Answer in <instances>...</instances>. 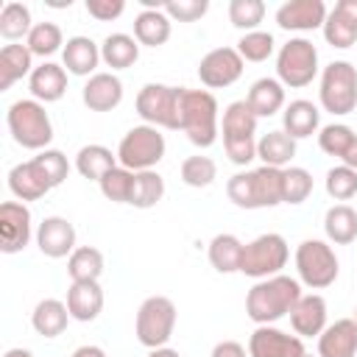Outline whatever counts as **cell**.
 Instances as JSON below:
<instances>
[{
	"label": "cell",
	"mask_w": 357,
	"mask_h": 357,
	"mask_svg": "<svg viewBox=\"0 0 357 357\" xmlns=\"http://www.w3.org/2000/svg\"><path fill=\"white\" fill-rule=\"evenodd\" d=\"M301 282L284 273H276L271 279H259L248 296H245V315L262 326V324H276L279 318L290 315V310L301 298Z\"/></svg>",
	"instance_id": "cell-1"
},
{
	"label": "cell",
	"mask_w": 357,
	"mask_h": 357,
	"mask_svg": "<svg viewBox=\"0 0 357 357\" xmlns=\"http://www.w3.org/2000/svg\"><path fill=\"white\" fill-rule=\"evenodd\" d=\"M226 195L240 209H268L282 204V170L259 165L240 170L226 181Z\"/></svg>",
	"instance_id": "cell-2"
},
{
	"label": "cell",
	"mask_w": 357,
	"mask_h": 357,
	"mask_svg": "<svg viewBox=\"0 0 357 357\" xmlns=\"http://www.w3.org/2000/svg\"><path fill=\"white\" fill-rule=\"evenodd\" d=\"M178 131H184L195 148L215 145V139L220 134V109L209 89H187L184 86L181 109H178Z\"/></svg>",
	"instance_id": "cell-3"
},
{
	"label": "cell",
	"mask_w": 357,
	"mask_h": 357,
	"mask_svg": "<svg viewBox=\"0 0 357 357\" xmlns=\"http://www.w3.org/2000/svg\"><path fill=\"white\" fill-rule=\"evenodd\" d=\"M257 123L259 117L251 112L245 100H231L223 109V117H220L223 148H226V156L240 167L257 159Z\"/></svg>",
	"instance_id": "cell-4"
},
{
	"label": "cell",
	"mask_w": 357,
	"mask_h": 357,
	"mask_svg": "<svg viewBox=\"0 0 357 357\" xmlns=\"http://www.w3.org/2000/svg\"><path fill=\"white\" fill-rule=\"evenodd\" d=\"M6 123H8V131H11L14 142L28 148V151H45L53 142L50 114L45 112V103H39L33 98L14 100L8 106Z\"/></svg>",
	"instance_id": "cell-5"
},
{
	"label": "cell",
	"mask_w": 357,
	"mask_h": 357,
	"mask_svg": "<svg viewBox=\"0 0 357 357\" xmlns=\"http://www.w3.org/2000/svg\"><path fill=\"white\" fill-rule=\"evenodd\" d=\"M318 100L324 112L343 117L357 109V67L346 59H335L321 70Z\"/></svg>",
	"instance_id": "cell-6"
},
{
	"label": "cell",
	"mask_w": 357,
	"mask_h": 357,
	"mask_svg": "<svg viewBox=\"0 0 357 357\" xmlns=\"http://www.w3.org/2000/svg\"><path fill=\"white\" fill-rule=\"evenodd\" d=\"M296 273H298V282L307 284L310 290H324L335 284L340 273V262L332 243L315 240V237L301 240L296 248Z\"/></svg>",
	"instance_id": "cell-7"
},
{
	"label": "cell",
	"mask_w": 357,
	"mask_h": 357,
	"mask_svg": "<svg viewBox=\"0 0 357 357\" xmlns=\"http://www.w3.org/2000/svg\"><path fill=\"white\" fill-rule=\"evenodd\" d=\"M165 151H167L165 134L156 126L142 123V126H134L123 134V139L117 145V162L134 173L153 170L165 159Z\"/></svg>",
	"instance_id": "cell-8"
},
{
	"label": "cell",
	"mask_w": 357,
	"mask_h": 357,
	"mask_svg": "<svg viewBox=\"0 0 357 357\" xmlns=\"http://www.w3.org/2000/svg\"><path fill=\"white\" fill-rule=\"evenodd\" d=\"M181 95H184V86H170V84L151 81V84H145V86L137 92V114H139L142 123H148V126L167 128V131H178Z\"/></svg>",
	"instance_id": "cell-9"
},
{
	"label": "cell",
	"mask_w": 357,
	"mask_h": 357,
	"mask_svg": "<svg viewBox=\"0 0 357 357\" xmlns=\"http://www.w3.org/2000/svg\"><path fill=\"white\" fill-rule=\"evenodd\" d=\"M176 304L167 296H148L134 321V335L145 349H162L173 337L176 329Z\"/></svg>",
	"instance_id": "cell-10"
},
{
	"label": "cell",
	"mask_w": 357,
	"mask_h": 357,
	"mask_svg": "<svg viewBox=\"0 0 357 357\" xmlns=\"http://www.w3.org/2000/svg\"><path fill=\"white\" fill-rule=\"evenodd\" d=\"M315 75H318V47L304 36L287 39L276 53V78L290 89H301L312 84Z\"/></svg>",
	"instance_id": "cell-11"
},
{
	"label": "cell",
	"mask_w": 357,
	"mask_h": 357,
	"mask_svg": "<svg viewBox=\"0 0 357 357\" xmlns=\"http://www.w3.org/2000/svg\"><path fill=\"white\" fill-rule=\"evenodd\" d=\"M290 259V248L287 240L276 231L259 234L251 243H245L243 248V262H240V273L251 276V279H271L276 273H282V268Z\"/></svg>",
	"instance_id": "cell-12"
},
{
	"label": "cell",
	"mask_w": 357,
	"mask_h": 357,
	"mask_svg": "<svg viewBox=\"0 0 357 357\" xmlns=\"http://www.w3.org/2000/svg\"><path fill=\"white\" fill-rule=\"evenodd\" d=\"M243 70L245 61L237 53V47H215L198 61V81L206 89H226L234 81H240Z\"/></svg>",
	"instance_id": "cell-13"
},
{
	"label": "cell",
	"mask_w": 357,
	"mask_h": 357,
	"mask_svg": "<svg viewBox=\"0 0 357 357\" xmlns=\"http://www.w3.org/2000/svg\"><path fill=\"white\" fill-rule=\"evenodd\" d=\"M33 223L31 209L22 201H3L0 204V251L17 254L31 243Z\"/></svg>",
	"instance_id": "cell-14"
},
{
	"label": "cell",
	"mask_w": 357,
	"mask_h": 357,
	"mask_svg": "<svg viewBox=\"0 0 357 357\" xmlns=\"http://www.w3.org/2000/svg\"><path fill=\"white\" fill-rule=\"evenodd\" d=\"M304 340L298 335H287L276 329L273 324H262L248 337V354L251 357H301Z\"/></svg>",
	"instance_id": "cell-15"
},
{
	"label": "cell",
	"mask_w": 357,
	"mask_h": 357,
	"mask_svg": "<svg viewBox=\"0 0 357 357\" xmlns=\"http://www.w3.org/2000/svg\"><path fill=\"white\" fill-rule=\"evenodd\" d=\"M8 190H11V195L17 198V201H39V198H45L50 190H53V184H50V178H47V173H45V167H42V162L33 156V159H28V162H20V165H14L11 170H8Z\"/></svg>",
	"instance_id": "cell-16"
},
{
	"label": "cell",
	"mask_w": 357,
	"mask_h": 357,
	"mask_svg": "<svg viewBox=\"0 0 357 357\" xmlns=\"http://www.w3.org/2000/svg\"><path fill=\"white\" fill-rule=\"evenodd\" d=\"M326 14L329 11H326L324 0H287L276 8V25L282 31L304 33V31L324 28Z\"/></svg>",
	"instance_id": "cell-17"
},
{
	"label": "cell",
	"mask_w": 357,
	"mask_h": 357,
	"mask_svg": "<svg viewBox=\"0 0 357 357\" xmlns=\"http://www.w3.org/2000/svg\"><path fill=\"white\" fill-rule=\"evenodd\" d=\"M36 245L50 259L70 257L78 248L75 245V226L61 215H47L36 229Z\"/></svg>",
	"instance_id": "cell-18"
},
{
	"label": "cell",
	"mask_w": 357,
	"mask_h": 357,
	"mask_svg": "<svg viewBox=\"0 0 357 357\" xmlns=\"http://www.w3.org/2000/svg\"><path fill=\"white\" fill-rule=\"evenodd\" d=\"M324 39L326 45L346 50L357 42V0H337L335 8L326 14L324 22Z\"/></svg>",
	"instance_id": "cell-19"
},
{
	"label": "cell",
	"mask_w": 357,
	"mask_h": 357,
	"mask_svg": "<svg viewBox=\"0 0 357 357\" xmlns=\"http://www.w3.org/2000/svg\"><path fill=\"white\" fill-rule=\"evenodd\" d=\"M290 326L301 340L318 337L326 329V298L321 293H304L290 310Z\"/></svg>",
	"instance_id": "cell-20"
},
{
	"label": "cell",
	"mask_w": 357,
	"mask_h": 357,
	"mask_svg": "<svg viewBox=\"0 0 357 357\" xmlns=\"http://www.w3.org/2000/svg\"><path fill=\"white\" fill-rule=\"evenodd\" d=\"M81 100L89 112H112L123 100V81L114 73H95L81 89Z\"/></svg>",
	"instance_id": "cell-21"
},
{
	"label": "cell",
	"mask_w": 357,
	"mask_h": 357,
	"mask_svg": "<svg viewBox=\"0 0 357 357\" xmlns=\"http://www.w3.org/2000/svg\"><path fill=\"white\" fill-rule=\"evenodd\" d=\"M61 64L70 75H81V78H92L98 73L100 64V45L92 42L89 36H70L64 42L61 50Z\"/></svg>",
	"instance_id": "cell-22"
},
{
	"label": "cell",
	"mask_w": 357,
	"mask_h": 357,
	"mask_svg": "<svg viewBox=\"0 0 357 357\" xmlns=\"http://www.w3.org/2000/svg\"><path fill=\"white\" fill-rule=\"evenodd\" d=\"M318 357H357V321L337 318L318 335Z\"/></svg>",
	"instance_id": "cell-23"
},
{
	"label": "cell",
	"mask_w": 357,
	"mask_h": 357,
	"mask_svg": "<svg viewBox=\"0 0 357 357\" xmlns=\"http://www.w3.org/2000/svg\"><path fill=\"white\" fill-rule=\"evenodd\" d=\"M28 89H31L33 100H39V103L61 100L64 92H67V70H64V64L42 61L39 67H33V73L28 75Z\"/></svg>",
	"instance_id": "cell-24"
},
{
	"label": "cell",
	"mask_w": 357,
	"mask_h": 357,
	"mask_svg": "<svg viewBox=\"0 0 357 357\" xmlns=\"http://www.w3.org/2000/svg\"><path fill=\"white\" fill-rule=\"evenodd\" d=\"M282 131L290 134L296 142L312 137L315 131H321V109L312 100H290L282 109Z\"/></svg>",
	"instance_id": "cell-25"
},
{
	"label": "cell",
	"mask_w": 357,
	"mask_h": 357,
	"mask_svg": "<svg viewBox=\"0 0 357 357\" xmlns=\"http://www.w3.org/2000/svg\"><path fill=\"white\" fill-rule=\"evenodd\" d=\"M67 310L73 321L89 324L103 310V290L98 282H73L67 290Z\"/></svg>",
	"instance_id": "cell-26"
},
{
	"label": "cell",
	"mask_w": 357,
	"mask_h": 357,
	"mask_svg": "<svg viewBox=\"0 0 357 357\" xmlns=\"http://www.w3.org/2000/svg\"><path fill=\"white\" fill-rule=\"evenodd\" d=\"M245 103L251 106V112L257 117H273L276 112H282L284 103V84L279 78H257L245 95Z\"/></svg>",
	"instance_id": "cell-27"
},
{
	"label": "cell",
	"mask_w": 357,
	"mask_h": 357,
	"mask_svg": "<svg viewBox=\"0 0 357 357\" xmlns=\"http://www.w3.org/2000/svg\"><path fill=\"white\" fill-rule=\"evenodd\" d=\"M173 20L162 8H142L134 17V39L145 47H162L170 39Z\"/></svg>",
	"instance_id": "cell-28"
},
{
	"label": "cell",
	"mask_w": 357,
	"mask_h": 357,
	"mask_svg": "<svg viewBox=\"0 0 357 357\" xmlns=\"http://www.w3.org/2000/svg\"><path fill=\"white\" fill-rule=\"evenodd\" d=\"M139 47H142V45H139L131 33H123V31L109 33V36L100 42V61H103L106 67H112V73H114V70H128V67L137 64Z\"/></svg>",
	"instance_id": "cell-29"
},
{
	"label": "cell",
	"mask_w": 357,
	"mask_h": 357,
	"mask_svg": "<svg viewBox=\"0 0 357 357\" xmlns=\"http://www.w3.org/2000/svg\"><path fill=\"white\" fill-rule=\"evenodd\" d=\"M33 73V53L28 45H3L0 50V92H8L20 78Z\"/></svg>",
	"instance_id": "cell-30"
},
{
	"label": "cell",
	"mask_w": 357,
	"mask_h": 357,
	"mask_svg": "<svg viewBox=\"0 0 357 357\" xmlns=\"http://www.w3.org/2000/svg\"><path fill=\"white\" fill-rule=\"evenodd\" d=\"M243 248L245 243L237 237V234H215L209 240V248H206V257H209V265L218 271V273H240V262H243Z\"/></svg>",
	"instance_id": "cell-31"
},
{
	"label": "cell",
	"mask_w": 357,
	"mask_h": 357,
	"mask_svg": "<svg viewBox=\"0 0 357 357\" xmlns=\"http://www.w3.org/2000/svg\"><path fill=\"white\" fill-rule=\"evenodd\" d=\"M293 156H296V139L282 128H273L257 139V159H262V165L268 167L284 170L293 162Z\"/></svg>",
	"instance_id": "cell-32"
},
{
	"label": "cell",
	"mask_w": 357,
	"mask_h": 357,
	"mask_svg": "<svg viewBox=\"0 0 357 357\" xmlns=\"http://www.w3.org/2000/svg\"><path fill=\"white\" fill-rule=\"evenodd\" d=\"M67 321H70L67 301L59 298H42L31 312V326L42 337H59L67 329Z\"/></svg>",
	"instance_id": "cell-33"
},
{
	"label": "cell",
	"mask_w": 357,
	"mask_h": 357,
	"mask_svg": "<svg viewBox=\"0 0 357 357\" xmlns=\"http://www.w3.org/2000/svg\"><path fill=\"white\" fill-rule=\"evenodd\" d=\"M324 234L335 245H349L357 240V212L349 204H335L324 215Z\"/></svg>",
	"instance_id": "cell-34"
},
{
	"label": "cell",
	"mask_w": 357,
	"mask_h": 357,
	"mask_svg": "<svg viewBox=\"0 0 357 357\" xmlns=\"http://www.w3.org/2000/svg\"><path fill=\"white\" fill-rule=\"evenodd\" d=\"M120 162H117V153H112L106 145H84L78 153H75V170L89 178V181H100L109 170H114Z\"/></svg>",
	"instance_id": "cell-35"
},
{
	"label": "cell",
	"mask_w": 357,
	"mask_h": 357,
	"mask_svg": "<svg viewBox=\"0 0 357 357\" xmlns=\"http://www.w3.org/2000/svg\"><path fill=\"white\" fill-rule=\"evenodd\" d=\"M67 273L73 282H98L103 273V254L95 245H78L67 257Z\"/></svg>",
	"instance_id": "cell-36"
},
{
	"label": "cell",
	"mask_w": 357,
	"mask_h": 357,
	"mask_svg": "<svg viewBox=\"0 0 357 357\" xmlns=\"http://www.w3.org/2000/svg\"><path fill=\"white\" fill-rule=\"evenodd\" d=\"M33 22H31V8L25 3H17V0H8L3 8H0V36L8 39L11 45L17 39H28Z\"/></svg>",
	"instance_id": "cell-37"
},
{
	"label": "cell",
	"mask_w": 357,
	"mask_h": 357,
	"mask_svg": "<svg viewBox=\"0 0 357 357\" xmlns=\"http://www.w3.org/2000/svg\"><path fill=\"white\" fill-rule=\"evenodd\" d=\"M165 195V178L156 170H139L134 173V187H131V206L137 209H151L162 201Z\"/></svg>",
	"instance_id": "cell-38"
},
{
	"label": "cell",
	"mask_w": 357,
	"mask_h": 357,
	"mask_svg": "<svg viewBox=\"0 0 357 357\" xmlns=\"http://www.w3.org/2000/svg\"><path fill=\"white\" fill-rule=\"evenodd\" d=\"M25 45H28V50H31L33 56L47 59V56H53L56 50H64V33H61V28H59L56 22H36V25L31 28Z\"/></svg>",
	"instance_id": "cell-39"
},
{
	"label": "cell",
	"mask_w": 357,
	"mask_h": 357,
	"mask_svg": "<svg viewBox=\"0 0 357 357\" xmlns=\"http://www.w3.org/2000/svg\"><path fill=\"white\" fill-rule=\"evenodd\" d=\"M312 192V173L307 167H284L282 170V204H304Z\"/></svg>",
	"instance_id": "cell-40"
},
{
	"label": "cell",
	"mask_w": 357,
	"mask_h": 357,
	"mask_svg": "<svg viewBox=\"0 0 357 357\" xmlns=\"http://www.w3.org/2000/svg\"><path fill=\"white\" fill-rule=\"evenodd\" d=\"M98 187H100V192H103L106 201H112V204H128L131 201V187H134V170L117 165L114 170H109L98 181Z\"/></svg>",
	"instance_id": "cell-41"
},
{
	"label": "cell",
	"mask_w": 357,
	"mask_h": 357,
	"mask_svg": "<svg viewBox=\"0 0 357 357\" xmlns=\"http://www.w3.org/2000/svg\"><path fill=\"white\" fill-rule=\"evenodd\" d=\"M276 50V42H273V33L271 31H248L240 36L237 42V53L243 56V61H268Z\"/></svg>",
	"instance_id": "cell-42"
},
{
	"label": "cell",
	"mask_w": 357,
	"mask_h": 357,
	"mask_svg": "<svg viewBox=\"0 0 357 357\" xmlns=\"http://www.w3.org/2000/svg\"><path fill=\"white\" fill-rule=\"evenodd\" d=\"M265 20V3L262 0H231L229 3V22L240 28L243 33L259 31V22Z\"/></svg>",
	"instance_id": "cell-43"
},
{
	"label": "cell",
	"mask_w": 357,
	"mask_h": 357,
	"mask_svg": "<svg viewBox=\"0 0 357 357\" xmlns=\"http://www.w3.org/2000/svg\"><path fill=\"white\" fill-rule=\"evenodd\" d=\"M354 128L346 126V123H329L318 131V145L324 153L335 156V159H343V153L349 151V145L354 142Z\"/></svg>",
	"instance_id": "cell-44"
},
{
	"label": "cell",
	"mask_w": 357,
	"mask_h": 357,
	"mask_svg": "<svg viewBox=\"0 0 357 357\" xmlns=\"http://www.w3.org/2000/svg\"><path fill=\"white\" fill-rule=\"evenodd\" d=\"M181 181L187 184V187H209L215 178H218V165H215V159H209V156H187L184 162H181Z\"/></svg>",
	"instance_id": "cell-45"
},
{
	"label": "cell",
	"mask_w": 357,
	"mask_h": 357,
	"mask_svg": "<svg viewBox=\"0 0 357 357\" xmlns=\"http://www.w3.org/2000/svg\"><path fill=\"white\" fill-rule=\"evenodd\" d=\"M324 187H326V195L335 198V201H349L357 195V170L346 167L343 162L329 167L326 170V178H324Z\"/></svg>",
	"instance_id": "cell-46"
},
{
	"label": "cell",
	"mask_w": 357,
	"mask_h": 357,
	"mask_svg": "<svg viewBox=\"0 0 357 357\" xmlns=\"http://www.w3.org/2000/svg\"><path fill=\"white\" fill-rule=\"evenodd\" d=\"M162 11L173 22H195L209 11V0H167L162 3Z\"/></svg>",
	"instance_id": "cell-47"
},
{
	"label": "cell",
	"mask_w": 357,
	"mask_h": 357,
	"mask_svg": "<svg viewBox=\"0 0 357 357\" xmlns=\"http://www.w3.org/2000/svg\"><path fill=\"white\" fill-rule=\"evenodd\" d=\"M36 159L42 162V167H45V173H47V178H50L53 187H59V184L67 178V173H70V162H67V156H64L61 151H56V148H45V151L36 153Z\"/></svg>",
	"instance_id": "cell-48"
},
{
	"label": "cell",
	"mask_w": 357,
	"mask_h": 357,
	"mask_svg": "<svg viewBox=\"0 0 357 357\" xmlns=\"http://www.w3.org/2000/svg\"><path fill=\"white\" fill-rule=\"evenodd\" d=\"M84 8L98 22H112L126 11V0H86Z\"/></svg>",
	"instance_id": "cell-49"
},
{
	"label": "cell",
	"mask_w": 357,
	"mask_h": 357,
	"mask_svg": "<svg viewBox=\"0 0 357 357\" xmlns=\"http://www.w3.org/2000/svg\"><path fill=\"white\" fill-rule=\"evenodd\" d=\"M209 357H251V354H248V349H245L243 343H237V340H220V343L212 346V354H209Z\"/></svg>",
	"instance_id": "cell-50"
},
{
	"label": "cell",
	"mask_w": 357,
	"mask_h": 357,
	"mask_svg": "<svg viewBox=\"0 0 357 357\" xmlns=\"http://www.w3.org/2000/svg\"><path fill=\"white\" fill-rule=\"evenodd\" d=\"M73 357H109V354L100 346H95V343H84V346H78L73 351Z\"/></svg>",
	"instance_id": "cell-51"
},
{
	"label": "cell",
	"mask_w": 357,
	"mask_h": 357,
	"mask_svg": "<svg viewBox=\"0 0 357 357\" xmlns=\"http://www.w3.org/2000/svg\"><path fill=\"white\" fill-rule=\"evenodd\" d=\"M346 167H351V170H357V137H354V142L349 145V151L343 153V159H340Z\"/></svg>",
	"instance_id": "cell-52"
},
{
	"label": "cell",
	"mask_w": 357,
	"mask_h": 357,
	"mask_svg": "<svg viewBox=\"0 0 357 357\" xmlns=\"http://www.w3.org/2000/svg\"><path fill=\"white\" fill-rule=\"evenodd\" d=\"M148 357H181V354L176 349H170V346H162V349H151Z\"/></svg>",
	"instance_id": "cell-53"
},
{
	"label": "cell",
	"mask_w": 357,
	"mask_h": 357,
	"mask_svg": "<svg viewBox=\"0 0 357 357\" xmlns=\"http://www.w3.org/2000/svg\"><path fill=\"white\" fill-rule=\"evenodd\" d=\"M3 357H33V351H28V349H8Z\"/></svg>",
	"instance_id": "cell-54"
},
{
	"label": "cell",
	"mask_w": 357,
	"mask_h": 357,
	"mask_svg": "<svg viewBox=\"0 0 357 357\" xmlns=\"http://www.w3.org/2000/svg\"><path fill=\"white\" fill-rule=\"evenodd\" d=\"M301 357H312V354H310V351H304V354H301ZM315 357H318V354H315Z\"/></svg>",
	"instance_id": "cell-55"
},
{
	"label": "cell",
	"mask_w": 357,
	"mask_h": 357,
	"mask_svg": "<svg viewBox=\"0 0 357 357\" xmlns=\"http://www.w3.org/2000/svg\"><path fill=\"white\" fill-rule=\"evenodd\" d=\"M354 321H357V307H354Z\"/></svg>",
	"instance_id": "cell-56"
}]
</instances>
